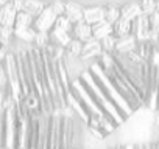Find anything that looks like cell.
<instances>
[{
  "mask_svg": "<svg viewBox=\"0 0 159 149\" xmlns=\"http://www.w3.org/2000/svg\"><path fill=\"white\" fill-rule=\"evenodd\" d=\"M0 65H2V64H0Z\"/></svg>",
  "mask_w": 159,
  "mask_h": 149,
  "instance_id": "35",
  "label": "cell"
},
{
  "mask_svg": "<svg viewBox=\"0 0 159 149\" xmlns=\"http://www.w3.org/2000/svg\"><path fill=\"white\" fill-rule=\"evenodd\" d=\"M16 14H17V11L11 6V3H10V2H8L7 5H3L2 8H0V27H5V28H14Z\"/></svg>",
  "mask_w": 159,
  "mask_h": 149,
  "instance_id": "10",
  "label": "cell"
},
{
  "mask_svg": "<svg viewBox=\"0 0 159 149\" xmlns=\"http://www.w3.org/2000/svg\"><path fill=\"white\" fill-rule=\"evenodd\" d=\"M83 10H84V8H81L78 3L69 2V3H66L64 16L69 19V22H70L72 25H75V23H78V22L83 20Z\"/></svg>",
  "mask_w": 159,
  "mask_h": 149,
  "instance_id": "13",
  "label": "cell"
},
{
  "mask_svg": "<svg viewBox=\"0 0 159 149\" xmlns=\"http://www.w3.org/2000/svg\"><path fill=\"white\" fill-rule=\"evenodd\" d=\"M159 96V47L153 45L151 54L148 57V92L145 100V107L150 112L157 110Z\"/></svg>",
  "mask_w": 159,
  "mask_h": 149,
  "instance_id": "3",
  "label": "cell"
},
{
  "mask_svg": "<svg viewBox=\"0 0 159 149\" xmlns=\"http://www.w3.org/2000/svg\"><path fill=\"white\" fill-rule=\"evenodd\" d=\"M119 19H120V8H117V6H108L106 8V13H105V20L109 22L111 25H114Z\"/></svg>",
  "mask_w": 159,
  "mask_h": 149,
  "instance_id": "21",
  "label": "cell"
},
{
  "mask_svg": "<svg viewBox=\"0 0 159 149\" xmlns=\"http://www.w3.org/2000/svg\"><path fill=\"white\" fill-rule=\"evenodd\" d=\"M70 36H72L73 39H76V40H80V42L84 44L86 40H89V39L92 37V27L88 25L84 20H81V22H78V23L73 25Z\"/></svg>",
  "mask_w": 159,
  "mask_h": 149,
  "instance_id": "9",
  "label": "cell"
},
{
  "mask_svg": "<svg viewBox=\"0 0 159 149\" xmlns=\"http://www.w3.org/2000/svg\"><path fill=\"white\" fill-rule=\"evenodd\" d=\"M151 149H159V140H154L153 143H150Z\"/></svg>",
  "mask_w": 159,
  "mask_h": 149,
  "instance_id": "31",
  "label": "cell"
},
{
  "mask_svg": "<svg viewBox=\"0 0 159 149\" xmlns=\"http://www.w3.org/2000/svg\"><path fill=\"white\" fill-rule=\"evenodd\" d=\"M36 37V31L31 28H22V30H14V39L20 40L25 45H33Z\"/></svg>",
  "mask_w": 159,
  "mask_h": 149,
  "instance_id": "16",
  "label": "cell"
},
{
  "mask_svg": "<svg viewBox=\"0 0 159 149\" xmlns=\"http://www.w3.org/2000/svg\"><path fill=\"white\" fill-rule=\"evenodd\" d=\"M89 71H91V74H92V78L95 79V83L98 84V87L103 90V93L108 96V100H109V101L119 109V112L125 117V120H128L129 117H133V115L136 113V112L129 107V104L120 96V93L116 90L114 84H112L111 79L106 76V73L102 70V67L97 64V61L91 64Z\"/></svg>",
  "mask_w": 159,
  "mask_h": 149,
  "instance_id": "2",
  "label": "cell"
},
{
  "mask_svg": "<svg viewBox=\"0 0 159 149\" xmlns=\"http://www.w3.org/2000/svg\"><path fill=\"white\" fill-rule=\"evenodd\" d=\"M45 6H47V5H45L44 2H41V0H24V8H22V11L27 13V14H30L31 17H38Z\"/></svg>",
  "mask_w": 159,
  "mask_h": 149,
  "instance_id": "15",
  "label": "cell"
},
{
  "mask_svg": "<svg viewBox=\"0 0 159 149\" xmlns=\"http://www.w3.org/2000/svg\"><path fill=\"white\" fill-rule=\"evenodd\" d=\"M33 20L34 17H31L30 14L20 11L16 14V20H14V30H22V28H31L33 27Z\"/></svg>",
  "mask_w": 159,
  "mask_h": 149,
  "instance_id": "18",
  "label": "cell"
},
{
  "mask_svg": "<svg viewBox=\"0 0 159 149\" xmlns=\"http://www.w3.org/2000/svg\"><path fill=\"white\" fill-rule=\"evenodd\" d=\"M8 2L11 3V6H13L17 13L22 11V8H24V0H8Z\"/></svg>",
  "mask_w": 159,
  "mask_h": 149,
  "instance_id": "29",
  "label": "cell"
},
{
  "mask_svg": "<svg viewBox=\"0 0 159 149\" xmlns=\"http://www.w3.org/2000/svg\"><path fill=\"white\" fill-rule=\"evenodd\" d=\"M61 62H62V67L66 70V74H67L70 83L75 81V79H80V76H81L86 70H89V65L80 59V56H70V54L64 53Z\"/></svg>",
  "mask_w": 159,
  "mask_h": 149,
  "instance_id": "4",
  "label": "cell"
},
{
  "mask_svg": "<svg viewBox=\"0 0 159 149\" xmlns=\"http://www.w3.org/2000/svg\"><path fill=\"white\" fill-rule=\"evenodd\" d=\"M8 3V0H0V8H2L3 5H7Z\"/></svg>",
  "mask_w": 159,
  "mask_h": 149,
  "instance_id": "32",
  "label": "cell"
},
{
  "mask_svg": "<svg viewBox=\"0 0 159 149\" xmlns=\"http://www.w3.org/2000/svg\"><path fill=\"white\" fill-rule=\"evenodd\" d=\"M50 44V37H48V33H36V37H34V44L33 47L39 48V50H45Z\"/></svg>",
  "mask_w": 159,
  "mask_h": 149,
  "instance_id": "22",
  "label": "cell"
},
{
  "mask_svg": "<svg viewBox=\"0 0 159 149\" xmlns=\"http://www.w3.org/2000/svg\"><path fill=\"white\" fill-rule=\"evenodd\" d=\"M105 13H106V8H103V6H89V8H84L83 10V20L88 25L92 27V25L105 20Z\"/></svg>",
  "mask_w": 159,
  "mask_h": 149,
  "instance_id": "7",
  "label": "cell"
},
{
  "mask_svg": "<svg viewBox=\"0 0 159 149\" xmlns=\"http://www.w3.org/2000/svg\"><path fill=\"white\" fill-rule=\"evenodd\" d=\"M102 53H103V50H102L100 42H98L97 39L91 37L89 40H86V42L83 44V50H81V54H80V59H81L83 62H86V64L91 67V64L95 62V61L100 57Z\"/></svg>",
  "mask_w": 159,
  "mask_h": 149,
  "instance_id": "6",
  "label": "cell"
},
{
  "mask_svg": "<svg viewBox=\"0 0 159 149\" xmlns=\"http://www.w3.org/2000/svg\"><path fill=\"white\" fill-rule=\"evenodd\" d=\"M0 28H2V27H0Z\"/></svg>",
  "mask_w": 159,
  "mask_h": 149,
  "instance_id": "34",
  "label": "cell"
},
{
  "mask_svg": "<svg viewBox=\"0 0 159 149\" xmlns=\"http://www.w3.org/2000/svg\"><path fill=\"white\" fill-rule=\"evenodd\" d=\"M148 23L151 30H159V13L154 11L151 16H148Z\"/></svg>",
  "mask_w": 159,
  "mask_h": 149,
  "instance_id": "28",
  "label": "cell"
},
{
  "mask_svg": "<svg viewBox=\"0 0 159 149\" xmlns=\"http://www.w3.org/2000/svg\"><path fill=\"white\" fill-rule=\"evenodd\" d=\"M116 40H117L116 36H109V37L100 40V45H102L103 53H109V54H112L114 50H116Z\"/></svg>",
  "mask_w": 159,
  "mask_h": 149,
  "instance_id": "25",
  "label": "cell"
},
{
  "mask_svg": "<svg viewBox=\"0 0 159 149\" xmlns=\"http://www.w3.org/2000/svg\"><path fill=\"white\" fill-rule=\"evenodd\" d=\"M8 54H10V48L0 45V64H3V62H5V59H7Z\"/></svg>",
  "mask_w": 159,
  "mask_h": 149,
  "instance_id": "30",
  "label": "cell"
},
{
  "mask_svg": "<svg viewBox=\"0 0 159 149\" xmlns=\"http://www.w3.org/2000/svg\"><path fill=\"white\" fill-rule=\"evenodd\" d=\"M137 47V40L133 34H128V36H123V37H117L116 40V50L114 53H119V54H128L131 51H134Z\"/></svg>",
  "mask_w": 159,
  "mask_h": 149,
  "instance_id": "8",
  "label": "cell"
},
{
  "mask_svg": "<svg viewBox=\"0 0 159 149\" xmlns=\"http://www.w3.org/2000/svg\"><path fill=\"white\" fill-rule=\"evenodd\" d=\"M140 16H142V10H140L139 3H128L120 8V19H123V20L134 22Z\"/></svg>",
  "mask_w": 159,
  "mask_h": 149,
  "instance_id": "14",
  "label": "cell"
},
{
  "mask_svg": "<svg viewBox=\"0 0 159 149\" xmlns=\"http://www.w3.org/2000/svg\"><path fill=\"white\" fill-rule=\"evenodd\" d=\"M156 11L159 13V0H156Z\"/></svg>",
  "mask_w": 159,
  "mask_h": 149,
  "instance_id": "33",
  "label": "cell"
},
{
  "mask_svg": "<svg viewBox=\"0 0 159 149\" xmlns=\"http://www.w3.org/2000/svg\"><path fill=\"white\" fill-rule=\"evenodd\" d=\"M112 149H151L150 144H143V143H136V144H122V146H116Z\"/></svg>",
  "mask_w": 159,
  "mask_h": 149,
  "instance_id": "26",
  "label": "cell"
},
{
  "mask_svg": "<svg viewBox=\"0 0 159 149\" xmlns=\"http://www.w3.org/2000/svg\"><path fill=\"white\" fill-rule=\"evenodd\" d=\"M139 6L142 10V14L148 17V16H151L156 11V0H140Z\"/></svg>",
  "mask_w": 159,
  "mask_h": 149,
  "instance_id": "23",
  "label": "cell"
},
{
  "mask_svg": "<svg viewBox=\"0 0 159 149\" xmlns=\"http://www.w3.org/2000/svg\"><path fill=\"white\" fill-rule=\"evenodd\" d=\"M112 30H114V36H116V37H123V36L131 34L133 25H131V22H128V20L119 19V20L112 25Z\"/></svg>",
  "mask_w": 159,
  "mask_h": 149,
  "instance_id": "17",
  "label": "cell"
},
{
  "mask_svg": "<svg viewBox=\"0 0 159 149\" xmlns=\"http://www.w3.org/2000/svg\"><path fill=\"white\" fill-rule=\"evenodd\" d=\"M53 28H58V30H62L66 33H72V28L73 25L69 22V19L66 16H58L56 17V22H55V27Z\"/></svg>",
  "mask_w": 159,
  "mask_h": 149,
  "instance_id": "24",
  "label": "cell"
},
{
  "mask_svg": "<svg viewBox=\"0 0 159 149\" xmlns=\"http://www.w3.org/2000/svg\"><path fill=\"white\" fill-rule=\"evenodd\" d=\"M109 36H114V30H112V25L106 20H102L95 25H92V37L97 39L98 42L109 37Z\"/></svg>",
  "mask_w": 159,
  "mask_h": 149,
  "instance_id": "11",
  "label": "cell"
},
{
  "mask_svg": "<svg viewBox=\"0 0 159 149\" xmlns=\"http://www.w3.org/2000/svg\"><path fill=\"white\" fill-rule=\"evenodd\" d=\"M56 17L58 16L55 14V11L52 10V6L50 5L45 6L42 10V13L38 17H34V20H33V30L36 33H50V30L55 27Z\"/></svg>",
  "mask_w": 159,
  "mask_h": 149,
  "instance_id": "5",
  "label": "cell"
},
{
  "mask_svg": "<svg viewBox=\"0 0 159 149\" xmlns=\"http://www.w3.org/2000/svg\"><path fill=\"white\" fill-rule=\"evenodd\" d=\"M81 50H83V42H80V40L73 39V37L69 42V45L66 47V53L70 54V56H80L81 54Z\"/></svg>",
  "mask_w": 159,
  "mask_h": 149,
  "instance_id": "20",
  "label": "cell"
},
{
  "mask_svg": "<svg viewBox=\"0 0 159 149\" xmlns=\"http://www.w3.org/2000/svg\"><path fill=\"white\" fill-rule=\"evenodd\" d=\"M48 37H50V44L58 45V47H61V48H64V50H66V47L69 45V42L72 40L70 33H66V31L58 30V28H52L50 33H48Z\"/></svg>",
  "mask_w": 159,
  "mask_h": 149,
  "instance_id": "12",
  "label": "cell"
},
{
  "mask_svg": "<svg viewBox=\"0 0 159 149\" xmlns=\"http://www.w3.org/2000/svg\"><path fill=\"white\" fill-rule=\"evenodd\" d=\"M14 40V28H0V45L10 48Z\"/></svg>",
  "mask_w": 159,
  "mask_h": 149,
  "instance_id": "19",
  "label": "cell"
},
{
  "mask_svg": "<svg viewBox=\"0 0 159 149\" xmlns=\"http://www.w3.org/2000/svg\"><path fill=\"white\" fill-rule=\"evenodd\" d=\"M50 6H52V10L55 11V14H56V16H64V11H66V3H64V2L58 0V2L52 3Z\"/></svg>",
  "mask_w": 159,
  "mask_h": 149,
  "instance_id": "27",
  "label": "cell"
},
{
  "mask_svg": "<svg viewBox=\"0 0 159 149\" xmlns=\"http://www.w3.org/2000/svg\"><path fill=\"white\" fill-rule=\"evenodd\" d=\"M80 81L83 83V86L86 87V90L89 92V95L94 98V101L98 104V107L111 118V121L117 126V127H120L126 120H125V117L119 112V109L108 100V96L103 93V90L98 87V84L95 83V79L92 78V74H91V71L89 70H86L81 76H80Z\"/></svg>",
  "mask_w": 159,
  "mask_h": 149,
  "instance_id": "1",
  "label": "cell"
}]
</instances>
